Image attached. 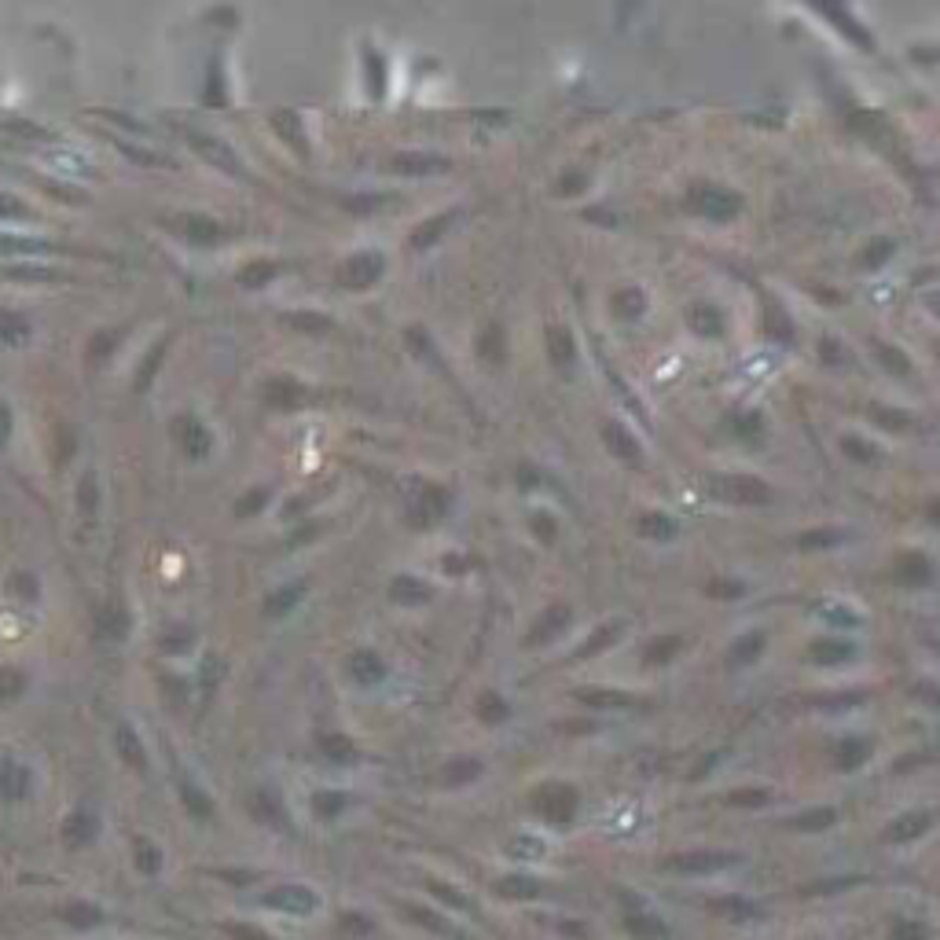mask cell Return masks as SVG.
I'll list each match as a JSON object with an SVG mask.
<instances>
[{"instance_id": "29", "label": "cell", "mask_w": 940, "mask_h": 940, "mask_svg": "<svg viewBox=\"0 0 940 940\" xmlns=\"http://www.w3.org/2000/svg\"><path fill=\"white\" fill-rule=\"evenodd\" d=\"M680 650V635H657L646 650H643V665H669Z\"/></svg>"}, {"instance_id": "44", "label": "cell", "mask_w": 940, "mask_h": 940, "mask_svg": "<svg viewBox=\"0 0 940 940\" xmlns=\"http://www.w3.org/2000/svg\"><path fill=\"white\" fill-rule=\"evenodd\" d=\"M673 522L669 518H662V515H650V518H643V533H650V536H673Z\"/></svg>"}, {"instance_id": "19", "label": "cell", "mask_w": 940, "mask_h": 940, "mask_svg": "<svg viewBox=\"0 0 940 940\" xmlns=\"http://www.w3.org/2000/svg\"><path fill=\"white\" fill-rule=\"evenodd\" d=\"M808 654H812V662H819V665H841V662H849V657L856 654V646L849 639H815Z\"/></svg>"}, {"instance_id": "10", "label": "cell", "mask_w": 940, "mask_h": 940, "mask_svg": "<svg viewBox=\"0 0 940 940\" xmlns=\"http://www.w3.org/2000/svg\"><path fill=\"white\" fill-rule=\"evenodd\" d=\"M316 749H320V757H324L327 765L349 768V765L360 761V749H356V742H353L345 731H320V735H316Z\"/></svg>"}, {"instance_id": "3", "label": "cell", "mask_w": 940, "mask_h": 940, "mask_svg": "<svg viewBox=\"0 0 940 940\" xmlns=\"http://www.w3.org/2000/svg\"><path fill=\"white\" fill-rule=\"evenodd\" d=\"M709 493H713L720 504H765V500L772 496L765 482L745 478V475H738V478H713V482H709Z\"/></svg>"}, {"instance_id": "24", "label": "cell", "mask_w": 940, "mask_h": 940, "mask_svg": "<svg viewBox=\"0 0 940 940\" xmlns=\"http://www.w3.org/2000/svg\"><path fill=\"white\" fill-rule=\"evenodd\" d=\"M765 632H745V635H738L735 643H731V665H749V662H757V657L765 654Z\"/></svg>"}, {"instance_id": "7", "label": "cell", "mask_w": 940, "mask_h": 940, "mask_svg": "<svg viewBox=\"0 0 940 940\" xmlns=\"http://www.w3.org/2000/svg\"><path fill=\"white\" fill-rule=\"evenodd\" d=\"M735 860H738L735 853L695 849V853H680V856H673L665 867H669V871H680V875H709V871H724V867H731Z\"/></svg>"}, {"instance_id": "51", "label": "cell", "mask_w": 940, "mask_h": 940, "mask_svg": "<svg viewBox=\"0 0 940 940\" xmlns=\"http://www.w3.org/2000/svg\"><path fill=\"white\" fill-rule=\"evenodd\" d=\"M606 434H610V445H614V452H621V455H635V448L628 445V437H625L621 430H614V426H610Z\"/></svg>"}, {"instance_id": "37", "label": "cell", "mask_w": 940, "mask_h": 940, "mask_svg": "<svg viewBox=\"0 0 940 940\" xmlns=\"http://www.w3.org/2000/svg\"><path fill=\"white\" fill-rule=\"evenodd\" d=\"M834 823H837V812H834V808H808V812H801V815L794 819L797 830H826V826H834Z\"/></svg>"}, {"instance_id": "2", "label": "cell", "mask_w": 940, "mask_h": 940, "mask_svg": "<svg viewBox=\"0 0 940 940\" xmlns=\"http://www.w3.org/2000/svg\"><path fill=\"white\" fill-rule=\"evenodd\" d=\"M265 907L272 911H284L291 918H305L320 907V893H313L309 885H298V882H284L265 893Z\"/></svg>"}, {"instance_id": "35", "label": "cell", "mask_w": 940, "mask_h": 940, "mask_svg": "<svg viewBox=\"0 0 940 940\" xmlns=\"http://www.w3.org/2000/svg\"><path fill=\"white\" fill-rule=\"evenodd\" d=\"M408 915L419 922V925H426V929H434V933H441V936H452V940H466L459 929H452L445 918H437L434 911H426V907H415V904H408Z\"/></svg>"}, {"instance_id": "1", "label": "cell", "mask_w": 940, "mask_h": 940, "mask_svg": "<svg viewBox=\"0 0 940 940\" xmlns=\"http://www.w3.org/2000/svg\"><path fill=\"white\" fill-rule=\"evenodd\" d=\"M577 808H581V794L570 783H544L533 790V812L558 830H566L574 823Z\"/></svg>"}, {"instance_id": "39", "label": "cell", "mask_w": 940, "mask_h": 940, "mask_svg": "<svg viewBox=\"0 0 940 940\" xmlns=\"http://www.w3.org/2000/svg\"><path fill=\"white\" fill-rule=\"evenodd\" d=\"M338 929H342V936H345V940H364V936L371 933V922H367V918H360L356 911H345Z\"/></svg>"}, {"instance_id": "9", "label": "cell", "mask_w": 940, "mask_h": 940, "mask_svg": "<svg viewBox=\"0 0 940 940\" xmlns=\"http://www.w3.org/2000/svg\"><path fill=\"white\" fill-rule=\"evenodd\" d=\"M100 837V815L92 812V808H74L70 815H66V823H63V841L70 845V849H85V845H92Z\"/></svg>"}, {"instance_id": "50", "label": "cell", "mask_w": 940, "mask_h": 940, "mask_svg": "<svg viewBox=\"0 0 940 940\" xmlns=\"http://www.w3.org/2000/svg\"><path fill=\"white\" fill-rule=\"evenodd\" d=\"M716 907H731V915H738V918H745V915H754V911H757L749 900H716Z\"/></svg>"}, {"instance_id": "15", "label": "cell", "mask_w": 940, "mask_h": 940, "mask_svg": "<svg viewBox=\"0 0 940 940\" xmlns=\"http://www.w3.org/2000/svg\"><path fill=\"white\" fill-rule=\"evenodd\" d=\"M929 823H933V812H907V815H900V819H893L885 826V841H893V845L915 841L918 834L929 830Z\"/></svg>"}, {"instance_id": "33", "label": "cell", "mask_w": 940, "mask_h": 940, "mask_svg": "<svg viewBox=\"0 0 940 940\" xmlns=\"http://www.w3.org/2000/svg\"><path fill=\"white\" fill-rule=\"evenodd\" d=\"M478 716H482L485 724H504V720L511 716V705H507L496 691H485V695L478 698Z\"/></svg>"}, {"instance_id": "17", "label": "cell", "mask_w": 940, "mask_h": 940, "mask_svg": "<svg viewBox=\"0 0 940 940\" xmlns=\"http://www.w3.org/2000/svg\"><path fill=\"white\" fill-rule=\"evenodd\" d=\"M867 757H871V742L867 738H841L834 745V765L841 772H853V768L867 765Z\"/></svg>"}, {"instance_id": "13", "label": "cell", "mask_w": 940, "mask_h": 940, "mask_svg": "<svg viewBox=\"0 0 940 940\" xmlns=\"http://www.w3.org/2000/svg\"><path fill=\"white\" fill-rule=\"evenodd\" d=\"M390 599H394L397 606H426V603L434 599V592H430L426 581H419V577H412V574H401V577H394V585H390Z\"/></svg>"}, {"instance_id": "49", "label": "cell", "mask_w": 940, "mask_h": 940, "mask_svg": "<svg viewBox=\"0 0 940 940\" xmlns=\"http://www.w3.org/2000/svg\"><path fill=\"white\" fill-rule=\"evenodd\" d=\"M823 614H830L826 621H834V625H856V621H860L853 610H845V606H826Z\"/></svg>"}, {"instance_id": "16", "label": "cell", "mask_w": 940, "mask_h": 940, "mask_svg": "<svg viewBox=\"0 0 940 940\" xmlns=\"http://www.w3.org/2000/svg\"><path fill=\"white\" fill-rule=\"evenodd\" d=\"M379 268H383V257L379 254H360V257H353L345 268H342V284L345 287H367L375 275H379Z\"/></svg>"}, {"instance_id": "11", "label": "cell", "mask_w": 940, "mask_h": 940, "mask_svg": "<svg viewBox=\"0 0 940 940\" xmlns=\"http://www.w3.org/2000/svg\"><path fill=\"white\" fill-rule=\"evenodd\" d=\"M566 625H570V606H551V610H544V614L536 617V625L529 628L525 646H547V643H555L562 632H566Z\"/></svg>"}, {"instance_id": "42", "label": "cell", "mask_w": 940, "mask_h": 940, "mask_svg": "<svg viewBox=\"0 0 940 940\" xmlns=\"http://www.w3.org/2000/svg\"><path fill=\"white\" fill-rule=\"evenodd\" d=\"M727 801L738 805V808H765L768 805V790H735Z\"/></svg>"}, {"instance_id": "36", "label": "cell", "mask_w": 940, "mask_h": 940, "mask_svg": "<svg viewBox=\"0 0 940 940\" xmlns=\"http://www.w3.org/2000/svg\"><path fill=\"white\" fill-rule=\"evenodd\" d=\"M125 628H129V617H125V610H118V606H107V610L100 614V635H104V639H122V635H125Z\"/></svg>"}, {"instance_id": "21", "label": "cell", "mask_w": 940, "mask_h": 940, "mask_svg": "<svg viewBox=\"0 0 940 940\" xmlns=\"http://www.w3.org/2000/svg\"><path fill=\"white\" fill-rule=\"evenodd\" d=\"M59 918H63L66 925H74V929H92V925L104 922V911H100L96 904H88V900H74V904H63V907H59Z\"/></svg>"}, {"instance_id": "23", "label": "cell", "mask_w": 940, "mask_h": 940, "mask_svg": "<svg viewBox=\"0 0 940 940\" xmlns=\"http://www.w3.org/2000/svg\"><path fill=\"white\" fill-rule=\"evenodd\" d=\"M302 595H305V588H302V585H287V588L272 592V595L265 599V617H268V621L287 617V614H291V610L302 603Z\"/></svg>"}, {"instance_id": "18", "label": "cell", "mask_w": 940, "mask_h": 940, "mask_svg": "<svg viewBox=\"0 0 940 940\" xmlns=\"http://www.w3.org/2000/svg\"><path fill=\"white\" fill-rule=\"evenodd\" d=\"M621 632H625V625L621 621H606V625H599L585 643H581V650L574 654L577 662H585V657H595V654H603L606 646H614L617 639H621Z\"/></svg>"}, {"instance_id": "28", "label": "cell", "mask_w": 940, "mask_h": 940, "mask_svg": "<svg viewBox=\"0 0 940 940\" xmlns=\"http://www.w3.org/2000/svg\"><path fill=\"white\" fill-rule=\"evenodd\" d=\"M496 893L507 896V900H533V896H540V885L529 875H507V878L496 882Z\"/></svg>"}, {"instance_id": "27", "label": "cell", "mask_w": 940, "mask_h": 940, "mask_svg": "<svg viewBox=\"0 0 940 940\" xmlns=\"http://www.w3.org/2000/svg\"><path fill=\"white\" fill-rule=\"evenodd\" d=\"M133 860L140 867V875H158L162 871V849L151 841V837H133Z\"/></svg>"}, {"instance_id": "22", "label": "cell", "mask_w": 940, "mask_h": 940, "mask_svg": "<svg viewBox=\"0 0 940 940\" xmlns=\"http://www.w3.org/2000/svg\"><path fill=\"white\" fill-rule=\"evenodd\" d=\"M896 581L907 585V588H922L933 581V566L922 558V555H904L900 566H896Z\"/></svg>"}, {"instance_id": "45", "label": "cell", "mask_w": 940, "mask_h": 940, "mask_svg": "<svg viewBox=\"0 0 940 940\" xmlns=\"http://www.w3.org/2000/svg\"><path fill=\"white\" fill-rule=\"evenodd\" d=\"M12 595H23V599H37V581H34V577H26V574L12 577Z\"/></svg>"}, {"instance_id": "52", "label": "cell", "mask_w": 940, "mask_h": 940, "mask_svg": "<svg viewBox=\"0 0 940 940\" xmlns=\"http://www.w3.org/2000/svg\"><path fill=\"white\" fill-rule=\"evenodd\" d=\"M8 437H12V412L8 405H0V448L8 445Z\"/></svg>"}, {"instance_id": "20", "label": "cell", "mask_w": 940, "mask_h": 940, "mask_svg": "<svg viewBox=\"0 0 940 940\" xmlns=\"http://www.w3.org/2000/svg\"><path fill=\"white\" fill-rule=\"evenodd\" d=\"M625 929L635 936V940H665L669 936V925L662 918H654L650 911H632L625 918Z\"/></svg>"}, {"instance_id": "46", "label": "cell", "mask_w": 940, "mask_h": 940, "mask_svg": "<svg viewBox=\"0 0 940 940\" xmlns=\"http://www.w3.org/2000/svg\"><path fill=\"white\" fill-rule=\"evenodd\" d=\"M225 933H228V936H235V940H268L261 929H254V925H239V922H228V925H225Z\"/></svg>"}, {"instance_id": "8", "label": "cell", "mask_w": 940, "mask_h": 940, "mask_svg": "<svg viewBox=\"0 0 940 940\" xmlns=\"http://www.w3.org/2000/svg\"><path fill=\"white\" fill-rule=\"evenodd\" d=\"M30 794H34V772L15 757H0V801H26Z\"/></svg>"}, {"instance_id": "5", "label": "cell", "mask_w": 940, "mask_h": 940, "mask_svg": "<svg viewBox=\"0 0 940 940\" xmlns=\"http://www.w3.org/2000/svg\"><path fill=\"white\" fill-rule=\"evenodd\" d=\"M250 815H254L261 826H272V830H291V812H287L284 797H279L275 790H268V786H261V790H254V794H250Z\"/></svg>"}, {"instance_id": "38", "label": "cell", "mask_w": 940, "mask_h": 940, "mask_svg": "<svg viewBox=\"0 0 940 940\" xmlns=\"http://www.w3.org/2000/svg\"><path fill=\"white\" fill-rule=\"evenodd\" d=\"M48 246L26 235H0V254H45Z\"/></svg>"}, {"instance_id": "32", "label": "cell", "mask_w": 940, "mask_h": 940, "mask_svg": "<svg viewBox=\"0 0 940 940\" xmlns=\"http://www.w3.org/2000/svg\"><path fill=\"white\" fill-rule=\"evenodd\" d=\"M345 805H349V797L342 790H316L313 794V812L320 819H338V812H345Z\"/></svg>"}, {"instance_id": "25", "label": "cell", "mask_w": 940, "mask_h": 940, "mask_svg": "<svg viewBox=\"0 0 940 940\" xmlns=\"http://www.w3.org/2000/svg\"><path fill=\"white\" fill-rule=\"evenodd\" d=\"M478 775H482V761L478 757H455V761L445 765L441 783L445 786H466V783H475Z\"/></svg>"}, {"instance_id": "48", "label": "cell", "mask_w": 940, "mask_h": 940, "mask_svg": "<svg viewBox=\"0 0 940 940\" xmlns=\"http://www.w3.org/2000/svg\"><path fill=\"white\" fill-rule=\"evenodd\" d=\"M511 853L529 860V856H536V853H540V841H533V837H518V841L511 845Z\"/></svg>"}, {"instance_id": "43", "label": "cell", "mask_w": 940, "mask_h": 940, "mask_svg": "<svg viewBox=\"0 0 940 940\" xmlns=\"http://www.w3.org/2000/svg\"><path fill=\"white\" fill-rule=\"evenodd\" d=\"M911 698L922 702V705H929V709H940V687H936V684H925V680L915 684V687H911Z\"/></svg>"}, {"instance_id": "26", "label": "cell", "mask_w": 940, "mask_h": 940, "mask_svg": "<svg viewBox=\"0 0 940 940\" xmlns=\"http://www.w3.org/2000/svg\"><path fill=\"white\" fill-rule=\"evenodd\" d=\"M176 441L184 445V452H192V455H203L206 448H210V434L199 426V419H192V415H184L180 423H176Z\"/></svg>"}, {"instance_id": "31", "label": "cell", "mask_w": 940, "mask_h": 940, "mask_svg": "<svg viewBox=\"0 0 940 940\" xmlns=\"http://www.w3.org/2000/svg\"><path fill=\"white\" fill-rule=\"evenodd\" d=\"M180 801H184V808L192 812L195 819H210L214 815V805H210V797L195 786V783H187V779H180Z\"/></svg>"}, {"instance_id": "30", "label": "cell", "mask_w": 940, "mask_h": 940, "mask_svg": "<svg viewBox=\"0 0 940 940\" xmlns=\"http://www.w3.org/2000/svg\"><path fill=\"white\" fill-rule=\"evenodd\" d=\"M26 691V673L15 665H0V705H12Z\"/></svg>"}, {"instance_id": "34", "label": "cell", "mask_w": 940, "mask_h": 940, "mask_svg": "<svg viewBox=\"0 0 940 940\" xmlns=\"http://www.w3.org/2000/svg\"><path fill=\"white\" fill-rule=\"evenodd\" d=\"M192 639H195V632L187 628V625H173V628H165V632L158 635V646H162L165 654H184L187 646H192Z\"/></svg>"}, {"instance_id": "41", "label": "cell", "mask_w": 940, "mask_h": 940, "mask_svg": "<svg viewBox=\"0 0 940 940\" xmlns=\"http://www.w3.org/2000/svg\"><path fill=\"white\" fill-rule=\"evenodd\" d=\"M430 893L434 896H441L448 907H459V911H470V896H463L459 889H452V885H445V882H430Z\"/></svg>"}, {"instance_id": "14", "label": "cell", "mask_w": 940, "mask_h": 940, "mask_svg": "<svg viewBox=\"0 0 940 940\" xmlns=\"http://www.w3.org/2000/svg\"><path fill=\"white\" fill-rule=\"evenodd\" d=\"M574 698L581 705H592V709H628V705H635V698L628 691H614V687H581V691H574Z\"/></svg>"}, {"instance_id": "40", "label": "cell", "mask_w": 940, "mask_h": 940, "mask_svg": "<svg viewBox=\"0 0 940 940\" xmlns=\"http://www.w3.org/2000/svg\"><path fill=\"white\" fill-rule=\"evenodd\" d=\"M889 940H929V929L922 922H911V918H900L893 929H889Z\"/></svg>"}, {"instance_id": "6", "label": "cell", "mask_w": 940, "mask_h": 940, "mask_svg": "<svg viewBox=\"0 0 940 940\" xmlns=\"http://www.w3.org/2000/svg\"><path fill=\"white\" fill-rule=\"evenodd\" d=\"M345 673H349V680H353V684H360V687H375V684H383V680H386V662H383V654H379V650L360 646V650H353V654L345 657Z\"/></svg>"}, {"instance_id": "12", "label": "cell", "mask_w": 940, "mask_h": 940, "mask_svg": "<svg viewBox=\"0 0 940 940\" xmlns=\"http://www.w3.org/2000/svg\"><path fill=\"white\" fill-rule=\"evenodd\" d=\"M115 745H118V757H122L129 768H136L140 775L147 772V749H144V742H140L136 727L118 724V727H115Z\"/></svg>"}, {"instance_id": "4", "label": "cell", "mask_w": 940, "mask_h": 940, "mask_svg": "<svg viewBox=\"0 0 940 940\" xmlns=\"http://www.w3.org/2000/svg\"><path fill=\"white\" fill-rule=\"evenodd\" d=\"M412 489H415V493L408 496V518H412L415 525H430V522H437V518L448 511V496H445L437 485L415 482Z\"/></svg>"}, {"instance_id": "47", "label": "cell", "mask_w": 940, "mask_h": 940, "mask_svg": "<svg viewBox=\"0 0 940 940\" xmlns=\"http://www.w3.org/2000/svg\"><path fill=\"white\" fill-rule=\"evenodd\" d=\"M705 592H709V595H716V599H738V595H742V585H727V581H716V585H709Z\"/></svg>"}]
</instances>
